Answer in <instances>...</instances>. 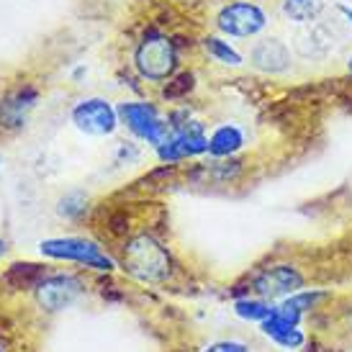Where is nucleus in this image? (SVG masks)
I'll use <instances>...</instances> for the list:
<instances>
[{"instance_id":"1","label":"nucleus","mask_w":352,"mask_h":352,"mask_svg":"<svg viewBox=\"0 0 352 352\" xmlns=\"http://www.w3.org/2000/svg\"><path fill=\"white\" fill-rule=\"evenodd\" d=\"M124 267L144 283H162L170 275V257L157 239L139 234L124 250Z\"/></svg>"},{"instance_id":"2","label":"nucleus","mask_w":352,"mask_h":352,"mask_svg":"<svg viewBox=\"0 0 352 352\" xmlns=\"http://www.w3.org/2000/svg\"><path fill=\"white\" fill-rule=\"evenodd\" d=\"M137 69L142 78L162 82L175 72L177 57H175V44L167 36H149L137 47Z\"/></svg>"},{"instance_id":"3","label":"nucleus","mask_w":352,"mask_h":352,"mask_svg":"<svg viewBox=\"0 0 352 352\" xmlns=\"http://www.w3.org/2000/svg\"><path fill=\"white\" fill-rule=\"evenodd\" d=\"M118 116L124 118V124L137 137L147 139L149 144H155L157 149L173 139V126L165 124V121H160L157 108L149 106V103H121L118 106Z\"/></svg>"},{"instance_id":"4","label":"nucleus","mask_w":352,"mask_h":352,"mask_svg":"<svg viewBox=\"0 0 352 352\" xmlns=\"http://www.w3.org/2000/svg\"><path fill=\"white\" fill-rule=\"evenodd\" d=\"M41 252L59 260H75V263L90 265L96 270H113V260L100 252V247L90 239L80 236H67V239H50L41 242Z\"/></svg>"},{"instance_id":"5","label":"nucleus","mask_w":352,"mask_h":352,"mask_svg":"<svg viewBox=\"0 0 352 352\" xmlns=\"http://www.w3.org/2000/svg\"><path fill=\"white\" fill-rule=\"evenodd\" d=\"M219 29L229 34V36H254L267 26V16L260 6L254 3H232L219 13Z\"/></svg>"},{"instance_id":"6","label":"nucleus","mask_w":352,"mask_h":352,"mask_svg":"<svg viewBox=\"0 0 352 352\" xmlns=\"http://www.w3.org/2000/svg\"><path fill=\"white\" fill-rule=\"evenodd\" d=\"M162 160L175 162L183 157H193L201 152H208V139L204 137V129L198 121H186V124H175L173 126V139L157 149Z\"/></svg>"},{"instance_id":"7","label":"nucleus","mask_w":352,"mask_h":352,"mask_svg":"<svg viewBox=\"0 0 352 352\" xmlns=\"http://www.w3.org/2000/svg\"><path fill=\"white\" fill-rule=\"evenodd\" d=\"M72 121L80 131L90 137H108L116 129V111L106 100L88 98L72 111Z\"/></svg>"},{"instance_id":"8","label":"nucleus","mask_w":352,"mask_h":352,"mask_svg":"<svg viewBox=\"0 0 352 352\" xmlns=\"http://www.w3.org/2000/svg\"><path fill=\"white\" fill-rule=\"evenodd\" d=\"M301 285V273L296 267H291V265H275V267H267V270H263L254 278V291H257L260 298H267V301L298 294Z\"/></svg>"},{"instance_id":"9","label":"nucleus","mask_w":352,"mask_h":352,"mask_svg":"<svg viewBox=\"0 0 352 352\" xmlns=\"http://www.w3.org/2000/svg\"><path fill=\"white\" fill-rule=\"evenodd\" d=\"M82 291V283L72 275H52L36 285V301L47 311H62L65 306L75 301Z\"/></svg>"},{"instance_id":"10","label":"nucleus","mask_w":352,"mask_h":352,"mask_svg":"<svg viewBox=\"0 0 352 352\" xmlns=\"http://www.w3.org/2000/svg\"><path fill=\"white\" fill-rule=\"evenodd\" d=\"M319 298V294H294L288 301H283L280 306H275L273 314L263 322V332L267 337H278V334L296 329V324L301 319V314Z\"/></svg>"},{"instance_id":"11","label":"nucleus","mask_w":352,"mask_h":352,"mask_svg":"<svg viewBox=\"0 0 352 352\" xmlns=\"http://www.w3.org/2000/svg\"><path fill=\"white\" fill-rule=\"evenodd\" d=\"M250 57H252L254 67L263 69V72H283V69L291 67V50H288V44L275 39V36L257 41Z\"/></svg>"},{"instance_id":"12","label":"nucleus","mask_w":352,"mask_h":352,"mask_svg":"<svg viewBox=\"0 0 352 352\" xmlns=\"http://www.w3.org/2000/svg\"><path fill=\"white\" fill-rule=\"evenodd\" d=\"M36 103V90L19 88L8 93L6 98H0V126L6 129H19L29 116V111Z\"/></svg>"},{"instance_id":"13","label":"nucleus","mask_w":352,"mask_h":352,"mask_svg":"<svg viewBox=\"0 0 352 352\" xmlns=\"http://www.w3.org/2000/svg\"><path fill=\"white\" fill-rule=\"evenodd\" d=\"M245 144V137L236 126H219L208 139V152L216 157L232 155Z\"/></svg>"},{"instance_id":"14","label":"nucleus","mask_w":352,"mask_h":352,"mask_svg":"<svg viewBox=\"0 0 352 352\" xmlns=\"http://www.w3.org/2000/svg\"><path fill=\"white\" fill-rule=\"evenodd\" d=\"M47 278L44 273V267L41 265H34V263H19L13 265L8 273H6V283H10L13 288H36Z\"/></svg>"},{"instance_id":"15","label":"nucleus","mask_w":352,"mask_h":352,"mask_svg":"<svg viewBox=\"0 0 352 352\" xmlns=\"http://www.w3.org/2000/svg\"><path fill=\"white\" fill-rule=\"evenodd\" d=\"M283 13L296 23H311L322 13V0H285Z\"/></svg>"},{"instance_id":"16","label":"nucleus","mask_w":352,"mask_h":352,"mask_svg":"<svg viewBox=\"0 0 352 352\" xmlns=\"http://www.w3.org/2000/svg\"><path fill=\"white\" fill-rule=\"evenodd\" d=\"M206 44V52L208 54H214L219 62H224V65H232V67H236V65H242V57L236 54L226 41H221V39H216V36H208V39L204 41Z\"/></svg>"},{"instance_id":"17","label":"nucleus","mask_w":352,"mask_h":352,"mask_svg":"<svg viewBox=\"0 0 352 352\" xmlns=\"http://www.w3.org/2000/svg\"><path fill=\"white\" fill-rule=\"evenodd\" d=\"M236 314H239L242 319L265 322V319L273 314V306H267L265 301H236Z\"/></svg>"},{"instance_id":"18","label":"nucleus","mask_w":352,"mask_h":352,"mask_svg":"<svg viewBox=\"0 0 352 352\" xmlns=\"http://www.w3.org/2000/svg\"><path fill=\"white\" fill-rule=\"evenodd\" d=\"M190 88H193V75H190V72H183V75H177L173 82H167L165 98H175V96H183V93H188Z\"/></svg>"},{"instance_id":"19","label":"nucleus","mask_w":352,"mask_h":352,"mask_svg":"<svg viewBox=\"0 0 352 352\" xmlns=\"http://www.w3.org/2000/svg\"><path fill=\"white\" fill-rule=\"evenodd\" d=\"M278 344H283V347H288V350H296V347H301L303 344V334L298 332V329H288V332L278 334V337H273Z\"/></svg>"},{"instance_id":"20","label":"nucleus","mask_w":352,"mask_h":352,"mask_svg":"<svg viewBox=\"0 0 352 352\" xmlns=\"http://www.w3.org/2000/svg\"><path fill=\"white\" fill-rule=\"evenodd\" d=\"M206 352H250L242 342H216Z\"/></svg>"},{"instance_id":"21","label":"nucleus","mask_w":352,"mask_h":352,"mask_svg":"<svg viewBox=\"0 0 352 352\" xmlns=\"http://www.w3.org/2000/svg\"><path fill=\"white\" fill-rule=\"evenodd\" d=\"M6 247H8V245H6V242H3V239H0V257H3V254H6Z\"/></svg>"},{"instance_id":"22","label":"nucleus","mask_w":352,"mask_h":352,"mask_svg":"<svg viewBox=\"0 0 352 352\" xmlns=\"http://www.w3.org/2000/svg\"><path fill=\"white\" fill-rule=\"evenodd\" d=\"M350 72H352V57H350Z\"/></svg>"},{"instance_id":"23","label":"nucleus","mask_w":352,"mask_h":352,"mask_svg":"<svg viewBox=\"0 0 352 352\" xmlns=\"http://www.w3.org/2000/svg\"><path fill=\"white\" fill-rule=\"evenodd\" d=\"M298 3H301V0H298Z\"/></svg>"},{"instance_id":"24","label":"nucleus","mask_w":352,"mask_h":352,"mask_svg":"<svg viewBox=\"0 0 352 352\" xmlns=\"http://www.w3.org/2000/svg\"><path fill=\"white\" fill-rule=\"evenodd\" d=\"M0 352H3V350H0Z\"/></svg>"}]
</instances>
